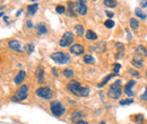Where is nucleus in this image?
<instances>
[{
  "label": "nucleus",
  "instance_id": "obj_8",
  "mask_svg": "<svg viewBox=\"0 0 147 124\" xmlns=\"http://www.w3.org/2000/svg\"><path fill=\"white\" fill-rule=\"evenodd\" d=\"M76 11L79 15H86L87 14V7H86V0H78L75 5Z\"/></svg>",
  "mask_w": 147,
  "mask_h": 124
},
{
  "label": "nucleus",
  "instance_id": "obj_24",
  "mask_svg": "<svg viewBox=\"0 0 147 124\" xmlns=\"http://www.w3.org/2000/svg\"><path fill=\"white\" fill-rule=\"evenodd\" d=\"M136 16H137V17H139L140 19H143V20H144V19H146V14H145V13H143V10H142V9H139V8H137V9H136Z\"/></svg>",
  "mask_w": 147,
  "mask_h": 124
},
{
  "label": "nucleus",
  "instance_id": "obj_27",
  "mask_svg": "<svg viewBox=\"0 0 147 124\" xmlns=\"http://www.w3.org/2000/svg\"><path fill=\"white\" fill-rule=\"evenodd\" d=\"M113 77H114V73H112V74H108V76H107V77L103 79V81L98 84V87H102V86H104V85H105V84H107V82L110 80L111 78H113Z\"/></svg>",
  "mask_w": 147,
  "mask_h": 124
},
{
  "label": "nucleus",
  "instance_id": "obj_25",
  "mask_svg": "<svg viewBox=\"0 0 147 124\" xmlns=\"http://www.w3.org/2000/svg\"><path fill=\"white\" fill-rule=\"evenodd\" d=\"M104 5L107 7H110V8H113L117 6V0H104Z\"/></svg>",
  "mask_w": 147,
  "mask_h": 124
},
{
  "label": "nucleus",
  "instance_id": "obj_36",
  "mask_svg": "<svg viewBox=\"0 0 147 124\" xmlns=\"http://www.w3.org/2000/svg\"><path fill=\"white\" fill-rule=\"evenodd\" d=\"M26 25H27V27H28V28H32V27H33V24H32V21H31V20H27Z\"/></svg>",
  "mask_w": 147,
  "mask_h": 124
},
{
  "label": "nucleus",
  "instance_id": "obj_30",
  "mask_svg": "<svg viewBox=\"0 0 147 124\" xmlns=\"http://www.w3.org/2000/svg\"><path fill=\"white\" fill-rule=\"evenodd\" d=\"M55 11H57L58 14H63V13L66 11V8H65L63 6H57V8H55Z\"/></svg>",
  "mask_w": 147,
  "mask_h": 124
},
{
  "label": "nucleus",
  "instance_id": "obj_10",
  "mask_svg": "<svg viewBox=\"0 0 147 124\" xmlns=\"http://www.w3.org/2000/svg\"><path fill=\"white\" fill-rule=\"evenodd\" d=\"M84 48H83V45H80V44H74L70 46V53L75 54V55H80V54L84 53Z\"/></svg>",
  "mask_w": 147,
  "mask_h": 124
},
{
  "label": "nucleus",
  "instance_id": "obj_9",
  "mask_svg": "<svg viewBox=\"0 0 147 124\" xmlns=\"http://www.w3.org/2000/svg\"><path fill=\"white\" fill-rule=\"evenodd\" d=\"M8 46L10 50L13 51H16V52H23L24 51V48H23V43L19 42L17 40H13V41H9L8 43Z\"/></svg>",
  "mask_w": 147,
  "mask_h": 124
},
{
  "label": "nucleus",
  "instance_id": "obj_40",
  "mask_svg": "<svg viewBox=\"0 0 147 124\" xmlns=\"http://www.w3.org/2000/svg\"><path fill=\"white\" fill-rule=\"evenodd\" d=\"M52 72H53V74H55V77H58V72H57V69H55V68L52 69Z\"/></svg>",
  "mask_w": 147,
  "mask_h": 124
},
{
  "label": "nucleus",
  "instance_id": "obj_5",
  "mask_svg": "<svg viewBox=\"0 0 147 124\" xmlns=\"http://www.w3.org/2000/svg\"><path fill=\"white\" fill-rule=\"evenodd\" d=\"M50 109H51L52 114H53L55 116H57V117H59V116L63 115V114H65V112H66L65 106H63L60 102H58V101H53V102H51V104H50Z\"/></svg>",
  "mask_w": 147,
  "mask_h": 124
},
{
  "label": "nucleus",
  "instance_id": "obj_34",
  "mask_svg": "<svg viewBox=\"0 0 147 124\" xmlns=\"http://www.w3.org/2000/svg\"><path fill=\"white\" fill-rule=\"evenodd\" d=\"M115 46H117V48H118V49H119L120 51H122V50L125 49V46H123V45H122L121 43H119V42H118V43H115Z\"/></svg>",
  "mask_w": 147,
  "mask_h": 124
},
{
  "label": "nucleus",
  "instance_id": "obj_29",
  "mask_svg": "<svg viewBox=\"0 0 147 124\" xmlns=\"http://www.w3.org/2000/svg\"><path fill=\"white\" fill-rule=\"evenodd\" d=\"M104 25H105L107 28H112V27L114 26V21H113L112 19H108V20L104 21Z\"/></svg>",
  "mask_w": 147,
  "mask_h": 124
},
{
  "label": "nucleus",
  "instance_id": "obj_1",
  "mask_svg": "<svg viewBox=\"0 0 147 124\" xmlns=\"http://www.w3.org/2000/svg\"><path fill=\"white\" fill-rule=\"evenodd\" d=\"M67 88L71 94L78 97H87L90 95V88L83 87L77 80H70L67 85Z\"/></svg>",
  "mask_w": 147,
  "mask_h": 124
},
{
  "label": "nucleus",
  "instance_id": "obj_18",
  "mask_svg": "<svg viewBox=\"0 0 147 124\" xmlns=\"http://www.w3.org/2000/svg\"><path fill=\"white\" fill-rule=\"evenodd\" d=\"M37 9H38V5H37V3L28 6V15H34L37 11Z\"/></svg>",
  "mask_w": 147,
  "mask_h": 124
},
{
  "label": "nucleus",
  "instance_id": "obj_43",
  "mask_svg": "<svg viewBox=\"0 0 147 124\" xmlns=\"http://www.w3.org/2000/svg\"><path fill=\"white\" fill-rule=\"evenodd\" d=\"M98 124H107V123H105V122H100Z\"/></svg>",
  "mask_w": 147,
  "mask_h": 124
},
{
  "label": "nucleus",
  "instance_id": "obj_3",
  "mask_svg": "<svg viewBox=\"0 0 147 124\" xmlns=\"http://www.w3.org/2000/svg\"><path fill=\"white\" fill-rule=\"evenodd\" d=\"M27 92H28V86L27 85H22L17 91L15 92V95L11 97L13 102H23L27 98Z\"/></svg>",
  "mask_w": 147,
  "mask_h": 124
},
{
  "label": "nucleus",
  "instance_id": "obj_21",
  "mask_svg": "<svg viewBox=\"0 0 147 124\" xmlns=\"http://www.w3.org/2000/svg\"><path fill=\"white\" fill-rule=\"evenodd\" d=\"M84 116V114L82 113V112H75V113H73V115H71V120L73 121H79V119H82Z\"/></svg>",
  "mask_w": 147,
  "mask_h": 124
},
{
  "label": "nucleus",
  "instance_id": "obj_42",
  "mask_svg": "<svg viewBox=\"0 0 147 124\" xmlns=\"http://www.w3.org/2000/svg\"><path fill=\"white\" fill-rule=\"evenodd\" d=\"M20 14H22V10H19V11H18V13H17V14H16V15H17V16H19Z\"/></svg>",
  "mask_w": 147,
  "mask_h": 124
},
{
  "label": "nucleus",
  "instance_id": "obj_45",
  "mask_svg": "<svg viewBox=\"0 0 147 124\" xmlns=\"http://www.w3.org/2000/svg\"><path fill=\"white\" fill-rule=\"evenodd\" d=\"M31 1H37V0H31Z\"/></svg>",
  "mask_w": 147,
  "mask_h": 124
},
{
  "label": "nucleus",
  "instance_id": "obj_12",
  "mask_svg": "<svg viewBox=\"0 0 147 124\" xmlns=\"http://www.w3.org/2000/svg\"><path fill=\"white\" fill-rule=\"evenodd\" d=\"M131 64L136 68H142L144 66V60H143V56H139V55H136L132 60H131Z\"/></svg>",
  "mask_w": 147,
  "mask_h": 124
},
{
  "label": "nucleus",
  "instance_id": "obj_26",
  "mask_svg": "<svg viewBox=\"0 0 147 124\" xmlns=\"http://www.w3.org/2000/svg\"><path fill=\"white\" fill-rule=\"evenodd\" d=\"M130 26H131V28L132 29H137L138 28V26H139V23L137 21V19H135V18H131L130 19Z\"/></svg>",
  "mask_w": 147,
  "mask_h": 124
},
{
  "label": "nucleus",
  "instance_id": "obj_22",
  "mask_svg": "<svg viewBox=\"0 0 147 124\" xmlns=\"http://www.w3.org/2000/svg\"><path fill=\"white\" fill-rule=\"evenodd\" d=\"M37 33H38V35H43V34L48 33V29L44 25H38L37 26Z\"/></svg>",
  "mask_w": 147,
  "mask_h": 124
},
{
  "label": "nucleus",
  "instance_id": "obj_38",
  "mask_svg": "<svg viewBox=\"0 0 147 124\" xmlns=\"http://www.w3.org/2000/svg\"><path fill=\"white\" fill-rule=\"evenodd\" d=\"M76 124H88L86 121H82V120H79V121H77L76 122Z\"/></svg>",
  "mask_w": 147,
  "mask_h": 124
},
{
  "label": "nucleus",
  "instance_id": "obj_28",
  "mask_svg": "<svg viewBox=\"0 0 147 124\" xmlns=\"http://www.w3.org/2000/svg\"><path fill=\"white\" fill-rule=\"evenodd\" d=\"M135 121H136L137 124H143V122H144V116L142 114H138V115L135 116Z\"/></svg>",
  "mask_w": 147,
  "mask_h": 124
},
{
  "label": "nucleus",
  "instance_id": "obj_35",
  "mask_svg": "<svg viewBox=\"0 0 147 124\" xmlns=\"http://www.w3.org/2000/svg\"><path fill=\"white\" fill-rule=\"evenodd\" d=\"M129 73H131V74H132V76H135V77H139V73L135 70H129Z\"/></svg>",
  "mask_w": 147,
  "mask_h": 124
},
{
  "label": "nucleus",
  "instance_id": "obj_7",
  "mask_svg": "<svg viewBox=\"0 0 147 124\" xmlns=\"http://www.w3.org/2000/svg\"><path fill=\"white\" fill-rule=\"evenodd\" d=\"M74 42V34L71 32H66L62 37L60 38V41H59V45L61 46V48H67V46H69L70 44H73Z\"/></svg>",
  "mask_w": 147,
  "mask_h": 124
},
{
  "label": "nucleus",
  "instance_id": "obj_6",
  "mask_svg": "<svg viewBox=\"0 0 147 124\" xmlns=\"http://www.w3.org/2000/svg\"><path fill=\"white\" fill-rule=\"evenodd\" d=\"M36 95L43 99H51L53 97V91L49 87H40L36 89Z\"/></svg>",
  "mask_w": 147,
  "mask_h": 124
},
{
  "label": "nucleus",
  "instance_id": "obj_16",
  "mask_svg": "<svg viewBox=\"0 0 147 124\" xmlns=\"http://www.w3.org/2000/svg\"><path fill=\"white\" fill-rule=\"evenodd\" d=\"M68 16H70V17L76 16V8H75V3L74 2L68 3Z\"/></svg>",
  "mask_w": 147,
  "mask_h": 124
},
{
  "label": "nucleus",
  "instance_id": "obj_33",
  "mask_svg": "<svg viewBox=\"0 0 147 124\" xmlns=\"http://www.w3.org/2000/svg\"><path fill=\"white\" fill-rule=\"evenodd\" d=\"M140 101H142V102H147V88H146V90H145V92L140 96Z\"/></svg>",
  "mask_w": 147,
  "mask_h": 124
},
{
  "label": "nucleus",
  "instance_id": "obj_47",
  "mask_svg": "<svg viewBox=\"0 0 147 124\" xmlns=\"http://www.w3.org/2000/svg\"><path fill=\"white\" fill-rule=\"evenodd\" d=\"M1 1H2V0H0V2H1Z\"/></svg>",
  "mask_w": 147,
  "mask_h": 124
},
{
  "label": "nucleus",
  "instance_id": "obj_15",
  "mask_svg": "<svg viewBox=\"0 0 147 124\" xmlns=\"http://www.w3.org/2000/svg\"><path fill=\"white\" fill-rule=\"evenodd\" d=\"M135 52H136V55H139V56H143V58L147 56L146 48H144L143 45H138V46L135 49Z\"/></svg>",
  "mask_w": 147,
  "mask_h": 124
},
{
  "label": "nucleus",
  "instance_id": "obj_20",
  "mask_svg": "<svg viewBox=\"0 0 147 124\" xmlns=\"http://www.w3.org/2000/svg\"><path fill=\"white\" fill-rule=\"evenodd\" d=\"M84 62L85 63H87V64H94L95 63V60H94V58H93L92 55H84Z\"/></svg>",
  "mask_w": 147,
  "mask_h": 124
},
{
  "label": "nucleus",
  "instance_id": "obj_2",
  "mask_svg": "<svg viewBox=\"0 0 147 124\" xmlns=\"http://www.w3.org/2000/svg\"><path fill=\"white\" fill-rule=\"evenodd\" d=\"M122 94V86H121V80H117L115 82H113L110 86L109 89V97L112 99H118Z\"/></svg>",
  "mask_w": 147,
  "mask_h": 124
},
{
  "label": "nucleus",
  "instance_id": "obj_41",
  "mask_svg": "<svg viewBox=\"0 0 147 124\" xmlns=\"http://www.w3.org/2000/svg\"><path fill=\"white\" fill-rule=\"evenodd\" d=\"M142 6H143V8H144V7H146V6H147V1H146V2H144V3H142Z\"/></svg>",
  "mask_w": 147,
  "mask_h": 124
},
{
  "label": "nucleus",
  "instance_id": "obj_23",
  "mask_svg": "<svg viewBox=\"0 0 147 124\" xmlns=\"http://www.w3.org/2000/svg\"><path fill=\"white\" fill-rule=\"evenodd\" d=\"M75 32H76V34H77V35H83V34H84V27H83V26H82V25H79V24H78V25H76V26H75Z\"/></svg>",
  "mask_w": 147,
  "mask_h": 124
},
{
  "label": "nucleus",
  "instance_id": "obj_46",
  "mask_svg": "<svg viewBox=\"0 0 147 124\" xmlns=\"http://www.w3.org/2000/svg\"><path fill=\"white\" fill-rule=\"evenodd\" d=\"M146 76H147V70H146Z\"/></svg>",
  "mask_w": 147,
  "mask_h": 124
},
{
  "label": "nucleus",
  "instance_id": "obj_4",
  "mask_svg": "<svg viewBox=\"0 0 147 124\" xmlns=\"http://www.w3.org/2000/svg\"><path fill=\"white\" fill-rule=\"evenodd\" d=\"M50 58L59 64H65V63H68L70 61L69 54L65 53V52H55L50 55Z\"/></svg>",
  "mask_w": 147,
  "mask_h": 124
},
{
  "label": "nucleus",
  "instance_id": "obj_11",
  "mask_svg": "<svg viewBox=\"0 0 147 124\" xmlns=\"http://www.w3.org/2000/svg\"><path fill=\"white\" fill-rule=\"evenodd\" d=\"M135 84H136L135 80H130V81H128V82L126 84V86H125V92L127 94V96H129V97H132V96H134L132 87L135 86Z\"/></svg>",
  "mask_w": 147,
  "mask_h": 124
},
{
  "label": "nucleus",
  "instance_id": "obj_14",
  "mask_svg": "<svg viewBox=\"0 0 147 124\" xmlns=\"http://www.w3.org/2000/svg\"><path fill=\"white\" fill-rule=\"evenodd\" d=\"M35 74H36L38 84H44V81H45V80H44V70H43L42 67H37Z\"/></svg>",
  "mask_w": 147,
  "mask_h": 124
},
{
  "label": "nucleus",
  "instance_id": "obj_39",
  "mask_svg": "<svg viewBox=\"0 0 147 124\" xmlns=\"http://www.w3.org/2000/svg\"><path fill=\"white\" fill-rule=\"evenodd\" d=\"M105 14H107V16H108V17H110V18L113 17V13H111V11H107Z\"/></svg>",
  "mask_w": 147,
  "mask_h": 124
},
{
  "label": "nucleus",
  "instance_id": "obj_19",
  "mask_svg": "<svg viewBox=\"0 0 147 124\" xmlns=\"http://www.w3.org/2000/svg\"><path fill=\"white\" fill-rule=\"evenodd\" d=\"M62 73H63V76L65 77H67V78H69V79H71V78H74V70L73 69H65V70L62 71Z\"/></svg>",
  "mask_w": 147,
  "mask_h": 124
},
{
  "label": "nucleus",
  "instance_id": "obj_13",
  "mask_svg": "<svg viewBox=\"0 0 147 124\" xmlns=\"http://www.w3.org/2000/svg\"><path fill=\"white\" fill-rule=\"evenodd\" d=\"M25 77H26V71L25 70H20L16 74V77H15V79H14V81H15V84L16 85H20L24 80H25Z\"/></svg>",
  "mask_w": 147,
  "mask_h": 124
},
{
  "label": "nucleus",
  "instance_id": "obj_48",
  "mask_svg": "<svg viewBox=\"0 0 147 124\" xmlns=\"http://www.w3.org/2000/svg\"><path fill=\"white\" fill-rule=\"evenodd\" d=\"M93 1H96V0H93Z\"/></svg>",
  "mask_w": 147,
  "mask_h": 124
},
{
  "label": "nucleus",
  "instance_id": "obj_17",
  "mask_svg": "<svg viewBox=\"0 0 147 124\" xmlns=\"http://www.w3.org/2000/svg\"><path fill=\"white\" fill-rule=\"evenodd\" d=\"M85 37H86L87 40H91V41H95V40H97V35L95 34V32H93L92 29H88V31L86 32Z\"/></svg>",
  "mask_w": 147,
  "mask_h": 124
},
{
  "label": "nucleus",
  "instance_id": "obj_32",
  "mask_svg": "<svg viewBox=\"0 0 147 124\" xmlns=\"http://www.w3.org/2000/svg\"><path fill=\"white\" fill-rule=\"evenodd\" d=\"M132 103H134L132 99H127V101H121L120 105H128V104H132Z\"/></svg>",
  "mask_w": 147,
  "mask_h": 124
},
{
  "label": "nucleus",
  "instance_id": "obj_31",
  "mask_svg": "<svg viewBox=\"0 0 147 124\" xmlns=\"http://www.w3.org/2000/svg\"><path fill=\"white\" fill-rule=\"evenodd\" d=\"M120 68H121V66H120L119 63H115V64H114V67H113V72H114V74H118V73H119Z\"/></svg>",
  "mask_w": 147,
  "mask_h": 124
},
{
  "label": "nucleus",
  "instance_id": "obj_44",
  "mask_svg": "<svg viewBox=\"0 0 147 124\" xmlns=\"http://www.w3.org/2000/svg\"><path fill=\"white\" fill-rule=\"evenodd\" d=\"M2 16H3V14H2V13H0V17H2Z\"/></svg>",
  "mask_w": 147,
  "mask_h": 124
},
{
  "label": "nucleus",
  "instance_id": "obj_37",
  "mask_svg": "<svg viewBox=\"0 0 147 124\" xmlns=\"http://www.w3.org/2000/svg\"><path fill=\"white\" fill-rule=\"evenodd\" d=\"M33 49H34V46H33V44H30V45H28V53H32V51H33Z\"/></svg>",
  "mask_w": 147,
  "mask_h": 124
}]
</instances>
